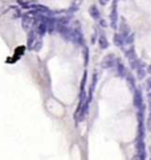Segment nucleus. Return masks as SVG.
Masks as SVG:
<instances>
[{"label":"nucleus","mask_w":151,"mask_h":160,"mask_svg":"<svg viewBox=\"0 0 151 160\" xmlns=\"http://www.w3.org/2000/svg\"><path fill=\"white\" fill-rule=\"evenodd\" d=\"M119 33L122 35L125 38H126L127 36L131 33V31H130V27H129V24L126 23V20H125V17H121V24H119Z\"/></svg>","instance_id":"obj_6"},{"label":"nucleus","mask_w":151,"mask_h":160,"mask_svg":"<svg viewBox=\"0 0 151 160\" xmlns=\"http://www.w3.org/2000/svg\"><path fill=\"white\" fill-rule=\"evenodd\" d=\"M98 44H99V48H101V49H106L109 46V41H108V38H106L104 35H101L98 37Z\"/></svg>","instance_id":"obj_11"},{"label":"nucleus","mask_w":151,"mask_h":160,"mask_svg":"<svg viewBox=\"0 0 151 160\" xmlns=\"http://www.w3.org/2000/svg\"><path fill=\"white\" fill-rule=\"evenodd\" d=\"M117 23H118V12H117V0L113 2L112 7V12H110V25L112 28H117Z\"/></svg>","instance_id":"obj_3"},{"label":"nucleus","mask_w":151,"mask_h":160,"mask_svg":"<svg viewBox=\"0 0 151 160\" xmlns=\"http://www.w3.org/2000/svg\"><path fill=\"white\" fill-rule=\"evenodd\" d=\"M84 57H85V65H88V62H89V49L85 45H84Z\"/></svg>","instance_id":"obj_14"},{"label":"nucleus","mask_w":151,"mask_h":160,"mask_svg":"<svg viewBox=\"0 0 151 160\" xmlns=\"http://www.w3.org/2000/svg\"><path fill=\"white\" fill-rule=\"evenodd\" d=\"M41 46H43V36L39 35L36 32V29H31L28 35V48L31 50L37 52V50L41 49Z\"/></svg>","instance_id":"obj_1"},{"label":"nucleus","mask_w":151,"mask_h":160,"mask_svg":"<svg viewBox=\"0 0 151 160\" xmlns=\"http://www.w3.org/2000/svg\"><path fill=\"white\" fill-rule=\"evenodd\" d=\"M117 73H118V75L119 77H122V78H126V75L129 74L126 66H125L119 60H117Z\"/></svg>","instance_id":"obj_7"},{"label":"nucleus","mask_w":151,"mask_h":160,"mask_svg":"<svg viewBox=\"0 0 151 160\" xmlns=\"http://www.w3.org/2000/svg\"><path fill=\"white\" fill-rule=\"evenodd\" d=\"M134 106L138 108H143L145 107V103H143V97H142V92L139 89H135L134 90Z\"/></svg>","instance_id":"obj_4"},{"label":"nucleus","mask_w":151,"mask_h":160,"mask_svg":"<svg viewBox=\"0 0 151 160\" xmlns=\"http://www.w3.org/2000/svg\"><path fill=\"white\" fill-rule=\"evenodd\" d=\"M125 54H126V57L129 58V61H134V60H137V53H135V49H134V46H130V49L126 50L125 52Z\"/></svg>","instance_id":"obj_10"},{"label":"nucleus","mask_w":151,"mask_h":160,"mask_svg":"<svg viewBox=\"0 0 151 160\" xmlns=\"http://www.w3.org/2000/svg\"><path fill=\"white\" fill-rule=\"evenodd\" d=\"M146 89H147V90H151V77L146 81Z\"/></svg>","instance_id":"obj_15"},{"label":"nucleus","mask_w":151,"mask_h":160,"mask_svg":"<svg viewBox=\"0 0 151 160\" xmlns=\"http://www.w3.org/2000/svg\"><path fill=\"white\" fill-rule=\"evenodd\" d=\"M114 65H117V58L114 54H108V56H105L104 57V60H102V62H101V66L104 68V69H109V68H113Z\"/></svg>","instance_id":"obj_2"},{"label":"nucleus","mask_w":151,"mask_h":160,"mask_svg":"<svg viewBox=\"0 0 151 160\" xmlns=\"http://www.w3.org/2000/svg\"><path fill=\"white\" fill-rule=\"evenodd\" d=\"M108 2H110V0H99V3H101L102 5H105L106 3H108Z\"/></svg>","instance_id":"obj_17"},{"label":"nucleus","mask_w":151,"mask_h":160,"mask_svg":"<svg viewBox=\"0 0 151 160\" xmlns=\"http://www.w3.org/2000/svg\"><path fill=\"white\" fill-rule=\"evenodd\" d=\"M89 13H90V16L93 17L94 20H99L101 19V13H99V11L97 8V5H90V8H89Z\"/></svg>","instance_id":"obj_9"},{"label":"nucleus","mask_w":151,"mask_h":160,"mask_svg":"<svg viewBox=\"0 0 151 160\" xmlns=\"http://www.w3.org/2000/svg\"><path fill=\"white\" fill-rule=\"evenodd\" d=\"M126 81L129 83V86H130L132 90H135V78H134V75H132L131 73H129V74L126 75Z\"/></svg>","instance_id":"obj_12"},{"label":"nucleus","mask_w":151,"mask_h":160,"mask_svg":"<svg viewBox=\"0 0 151 160\" xmlns=\"http://www.w3.org/2000/svg\"><path fill=\"white\" fill-rule=\"evenodd\" d=\"M114 44H115L118 48H122L125 44H126L125 42V37L121 33H115L114 35Z\"/></svg>","instance_id":"obj_8"},{"label":"nucleus","mask_w":151,"mask_h":160,"mask_svg":"<svg viewBox=\"0 0 151 160\" xmlns=\"http://www.w3.org/2000/svg\"><path fill=\"white\" fill-rule=\"evenodd\" d=\"M99 24H101V27H106V21H105V20H101V19H99Z\"/></svg>","instance_id":"obj_16"},{"label":"nucleus","mask_w":151,"mask_h":160,"mask_svg":"<svg viewBox=\"0 0 151 160\" xmlns=\"http://www.w3.org/2000/svg\"><path fill=\"white\" fill-rule=\"evenodd\" d=\"M33 24H35V20H33V17L31 15H25V16H23V19H21V25H23L24 31L29 32L32 29Z\"/></svg>","instance_id":"obj_5"},{"label":"nucleus","mask_w":151,"mask_h":160,"mask_svg":"<svg viewBox=\"0 0 151 160\" xmlns=\"http://www.w3.org/2000/svg\"><path fill=\"white\" fill-rule=\"evenodd\" d=\"M137 72H138V78L139 79H143V78H145L146 77V70H145V64H141V66H139L138 69H137Z\"/></svg>","instance_id":"obj_13"}]
</instances>
